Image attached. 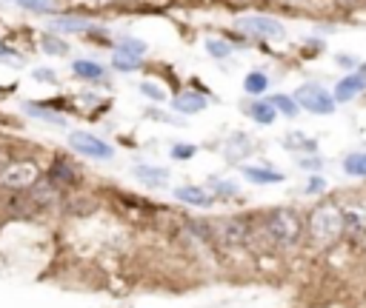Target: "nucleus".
I'll use <instances>...</instances> for the list:
<instances>
[{
  "instance_id": "f257e3e1",
  "label": "nucleus",
  "mask_w": 366,
  "mask_h": 308,
  "mask_svg": "<svg viewBox=\"0 0 366 308\" xmlns=\"http://www.w3.org/2000/svg\"><path fill=\"white\" fill-rule=\"evenodd\" d=\"M266 234L275 245H295L303 234V220L292 208H272L266 214Z\"/></svg>"
},
{
  "instance_id": "f03ea898",
  "label": "nucleus",
  "mask_w": 366,
  "mask_h": 308,
  "mask_svg": "<svg viewBox=\"0 0 366 308\" xmlns=\"http://www.w3.org/2000/svg\"><path fill=\"white\" fill-rule=\"evenodd\" d=\"M343 231V211L335 203H320L309 217V234L318 245H329Z\"/></svg>"
},
{
  "instance_id": "7ed1b4c3",
  "label": "nucleus",
  "mask_w": 366,
  "mask_h": 308,
  "mask_svg": "<svg viewBox=\"0 0 366 308\" xmlns=\"http://www.w3.org/2000/svg\"><path fill=\"white\" fill-rule=\"evenodd\" d=\"M206 234L218 237L224 245H241V243H246V240H249V220H244V217L215 220V223L206 228Z\"/></svg>"
},
{
  "instance_id": "20e7f679",
  "label": "nucleus",
  "mask_w": 366,
  "mask_h": 308,
  "mask_svg": "<svg viewBox=\"0 0 366 308\" xmlns=\"http://www.w3.org/2000/svg\"><path fill=\"white\" fill-rule=\"evenodd\" d=\"M295 100H298V106H303V109L312 112V115H332V112H335V97H329V95H326L320 86H315V83L300 86L298 95H295Z\"/></svg>"
},
{
  "instance_id": "39448f33",
  "label": "nucleus",
  "mask_w": 366,
  "mask_h": 308,
  "mask_svg": "<svg viewBox=\"0 0 366 308\" xmlns=\"http://www.w3.org/2000/svg\"><path fill=\"white\" fill-rule=\"evenodd\" d=\"M69 146H72L75 152L86 154V157H95V160H109V157L115 154L112 146H106L100 137H95V134H89V132H72V134H69Z\"/></svg>"
},
{
  "instance_id": "423d86ee",
  "label": "nucleus",
  "mask_w": 366,
  "mask_h": 308,
  "mask_svg": "<svg viewBox=\"0 0 366 308\" xmlns=\"http://www.w3.org/2000/svg\"><path fill=\"white\" fill-rule=\"evenodd\" d=\"M238 29L252 38H283V26L272 18H241Z\"/></svg>"
},
{
  "instance_id": "0eeeda50",
  "label": "nucleus",
  "mask_w": 366,
  "mask_h": 308,
  "mask_svg": "<svg viewBox=\"0 0 366 308\" xmlns=\"http://www.w3.org/2000/svg\"><path fill=\"white\" fill-rule=\"evenodd\" d=\"M174 197H177L180 203L201 206V208L212 206V200H215V197H212L206 188H201V186H180V188H174Z\"/></svg>"
},
{
  "instance_id": "6e6552de",
  "label": "nucleus",
  "mask_w": 366,
  "mask_h": 308,
  "mask_svg": "<svg viewBox=\"0 0 366 308\" xmlns=\"http://www.w3.org/2000/svg\"><path fill=\"white\" fill-rule=\"evenodd\" d=\"M38 177V169L32 163H21V166H9V171L4 174V183L9 186H26Z\"/></svg>"
},
{
  "instance_id": "1a4fd4ad",
  "label": "nucleus",
  "mask_w": 366,
  "mask_h": 308,
  "mask_svg": "<svg viewBox=\"0 0 366 308\" xmlns=\"http://www.w3.org/2000/svg\"><path fill=\"white\" fill-rule=\"evenodd\" d=\"M252 152V140L246 134H232L226 143V160L229 163H241L246 154Z\"/></svg>"
},
{
  "instance_id": "9d476101",
  "label": "nucleus",
  "mask_w": 366,
  "mask_h": 308,
  "mask_svg": "<svg viewBox=\"0 0 366 308\" xmlns=\"http://www.w3.org/2000/svg\"><path fill=\"white\" fill-rule=\"evenodd\" d=\"M363 86H366V80H363V78H357V75L343 78V80L338 83V89H335V100L346 103V100H352L357 92H363Z\"/></svg>"
},
{
  "instance_id": "9b49d317",
  "label": "nucleus",
  "mask_w": 366,
  "mask_h": 308,
  "mask_svg": "<svg viewBox=\"0 0 366 308\" xmlns=\"http://www.w3.org/2000/svg\"><path fill=\"white\" fill-rule=\"evenodd\" d=\"M172 106L180 112V115H198L206 109V100L201 95H180L177 100H172Z\"/></svg>"
},
{
  "instance_id": "f8f14e48",
  "label": "nucleus",
  "mask_w": 366,
  "mask_h": 308,
  "mask_svg": "<svg viewBox=\"0 0 366 308\" xmlns=\"http://www.w3.org/2000/svg\"><path fill=\"white\" fill-rule=\"evenodd\" d=\"M135 177L143 180L146 186H160L169 180V171L166 169H155V166H137L135 169Z\"/></svg>"
},
{
  "instance_id": "ddd939ff",
  "label": "nucleus",
  "mask_w": 366,
  "mask_h": 308,
  "mask_svg": "<svg viewBox=\"0 0 366 308\" xmlns=\"http://www.w3.org/2000/svg\"><path fill=\"white\" fill-rule=\"evenodd\" d=\"M244 177L249 183H281L283 174L281 171H272V169H258V166H246L244 169Z\"/></svg>"
},
{
  "instance_id": "4468645a",
  "label": "nucleus",
  "mask_w": 366,
  "mask_h": 308,
  "mask_svg": "<svg viewBox=\"0 0 366 308\" xmlns=\"http://www.w3.org/2000/svg\"><path fill=\"white\" fill-rule=\"evenodd\" d=\"M343 231L363 234V231H366V217H363V211H357V208L343 211Z\"/></svg>"
},
{
  "instance_id": "2eb2a0df",
  "label": "nucleus",
  "mask_w": 366,
  "mask_h": 308,
  "mask_svg": "<svg viewBox=\"0 0 366 308\" xmlns=\"http://www.w3.org/2000/svg\"><path fill=\"white\" fill-rule=\"evenodd\" d=\"M249 115L258 120V123H263V126H269V123H275V106L269 103V100H261V103H252V109H249Z\"/></svg>"
},
{
  "instance_id": "dca6fc26",
  "label": "nucleus",
  "mask_w": 366,
  "mask_h": 308,
  "mask_svg": "<svg viewBox=\"0 0 366 308\" xmlns=\"http://www.w3.org/2000/svg\"><path fill=\"white\" fill-rule=\"evenodd\" d=\"M72 69H75V75H80L83 80H98V78H103V66H98V63H92V60H78Z\"/></svg>"
},
{
  "instance_id": "f3484780",
  "label": "nucleus",
  "mask_w": 366,
  "mask_h": 308,
  "mask_svg": "<svg viewBox=\"0 0 366 308\" xmlns=\"http://www.w3.org/2000/svg\"><path fill=\"white\" fill-rule=\"evenodd\" d=\"M343 169H346L349 174H355V177H366V154H363V152L349 154V157L343 160Z\"/></svg>"
},
{
  "instance_id": "a211bd4d",
  "label": "nucleus",
  "mask_w": 366,
  "mask_h": 308,
  "mask_svg": "<svg viewBox=\"0 0 366 308\" xmlns=\"http://www.w3.org/2000/svg\"><path fill=\"white\" fill-rule=\"evenodd\" d=\"M52 26L61 29V32H86V29H92L86 21H78V18H58Z\"/></svg>"
},
{
  "instance_id": "6ab92c4d",
  "label": "nucleus",
  "mask_w": 366,
  "mask_h": 308,
  "mask_svg": "<svg viewBox=\"0 0 366 308\" xmlns=\"http://www.w3.org/2000/svg\"><path fill=\"white\" fill-rule=\"evenodd\" d=\"M269 103L275 106V112H283L286 117H295V115H298V103H295L292 97H286V95H275Z\"/></svg>"
},
{
  "instance_id": "aec40b11",
  "label": "nucleus",
  "mask_w": 366,
  "mask_h": 308,
  "mask_svg": "<svg viewBox=\"0 0 366 308\" xmlns=\"http://www.w3.org/2000/svg\"><path fill=\"white\" fill-rule=\"evenodd\" d=\"M137 66H140V58H137V55H129V52H117V55H115V69L132 72V69H137Z\"/></svg>"
},
{
  "instance_id": "412c9836",
  "label": "nucleus",
  "mask_w": 366,
  "mask_h": 308,
  "mask_svg": "<svg viewBox=\"0 0 366 308\" xmlns=\"http://www.w3.org/2000/svg\"><path fill=\"white\" fill-rule=\"evenodd\" d=\"M266 83H269V80H266V75H261V72H252V75L244 80V86H246L249 95H261V92L266 89Z\"/></svg>"
},
{
  "instance_id": "4be33fe9",
  "label": "nucleus",
  "mask_w": 366,
  "mask_h": 308,
  "mask_svg": "<svg viewBox=\"0 0 366 308\" xmlns=\"http://www.w3.org/2000/svg\"><path fill=\"white\" fill-rule=\"evenodd\" d=\"M43 49H46L49 55H66V52H69V46H66L63 41L52 38V35H43Z\"/></svg>"
},
{
  "instance_id": "5701e85b",
  "label": "nucleus",
  "mask_w": 366,
  "mask_h": 308,
  "mask_svg": "<svg viewBox=\"0 0 366 308\" xmlns=\"http://www.w3.org/2000/svg\"><path fill=\"white\" fill-rule=\"evenodd\" d=\"M12 4H21V6L29 9V12H49V9H52L49 0H12Z\"/></svg>"
},
{
  "instance_id": "b1692460",
  "label": "nucleus",
  "mask_w": 366,
  "mask_h": 308,
  "mask_svg": "<svg viewBox=\"0 0 366 308\" xmlns=\"http://www.w3.org/2000/svg\"><path fill=\"white\" fill-rule=\"evenodd\" d=\"M286 143H289V149H303V152H315V146H318L315 140H309L303 134H292Z\"/></svg>"
},
{
  "instance_id": "393cba45",
  "label": "nucleus",
  "mask_w": 366,
  "mask_h": 308,
  "mask_svg": "<svg viewBox=\"0 0 366 308\" xmlns=\"http://www.w3.org/2000/svg\"><path fill=\"white\" fill-rule=\"evenodd\" d=\"M120 46H123V52L137 55V58L146 52V43H140V41H135V38H123V41H120Z\"/></svg>"
},
{
  "instance_id": "a878e982",
  "label": "nucleus",
  "mask_w": 366,
  "mask_h": 308,
  "mask_svg": "<svg viewBox=\"0 0 366 308\" xmlns=\"http://www.w3.org/2000/svg\"><path fill=\"white\" fill-rule=\"evenodd\" d=\"M195 154V146L192 143H177L174 149H172V157L174 160H187V157H192Z\"/></svg>"
},
{
  "instance_id": "bb28decb",
  "label": "nucleus",
  "mask_w": 366,
  "mask_h": 308,
  "mask_svg": "<svg viewBox=\"0 0 366 308\" xmlns=\"http://www.w3.org/2000/svg\"><path fill=\"white\" fill-rule=\"evenodd\" d=\"M206 52H212L215 58H226V55H229V46L221 43V41H209V43H206Z\"/></svg>"
},
{
  "instance_id": "cd10ccee",
  "label": "nucleus",
  "mask_w": 366,
  "mask_h": 308,
  "mask_svg": "<svg viewBox=\"0 0 366 308\" xmlns=\"http://www.w3.org/2000/svg\"><path fill=\"white\" fill-rule=\"evenodd\" d=\"M215 188H218V194H221V197H232V194L238 191V186H235V183H226V180H218V183H215Z\"/></svg>"
},
{
  "instance_id": "c85d7f7f",
  "label": "nucleus",
  "mask_w": 366,
  "mask_h": 308,
  "mask_svg": "<svg viewBox=\"0 0 366 308\" xmlns=\"http://www.w3.org/2000/svg\"><path fill=\"white\" fill-rule=\"evenodd\" d=\"M35 80H41V83H55V72H52V69H35Z\"/></svg>"
},
{
  "instance_id": "c756f323",
  "label": "nucleus",
  "mask_w": 366,
  "mask_h": 308,
  "mask_svg": "<svg viewBox=\"0 0 366 308\" xmlns=\"http://www.w3.org/2000/svg\"><path fill=\"white\" fill-rule=\"evenodd\" d=\"M323 188H326V183H323L320 177H312V180H309V186H306V191H309V194H320Z\"/></svg>"
},
{
  "instance_id": "7c9ffc66",
  "label": "nucleus",
  "mask_w": 366,
  "mask_h": 308,
  "mask_svg": "<svg viewBox=\"0 0 366 308\" xmlns=\"http://www.w3.org/2000/svg\"><path fill=\"white\" fill-rule=\"evenodd\" d=\"M140 89H143V95H149V97H155V100H163V92H160L157 86H152V83H143Z\"/></svg>"
},
{
  "instance_id": "2f4dec72",
  "label": "nucleus",
  "mask_w": 366,
  "mask_h": 308,
  "mask_svg": "<svg viewBox=\"0 0 366 308\" xmlns=\"http://www.w3.org/2000/svg\"><path fill=\"white\" fill-rule=\"evenodd\" d=\"M363 75H366V66H363Z\"/></svg>"
}]
</instances>
